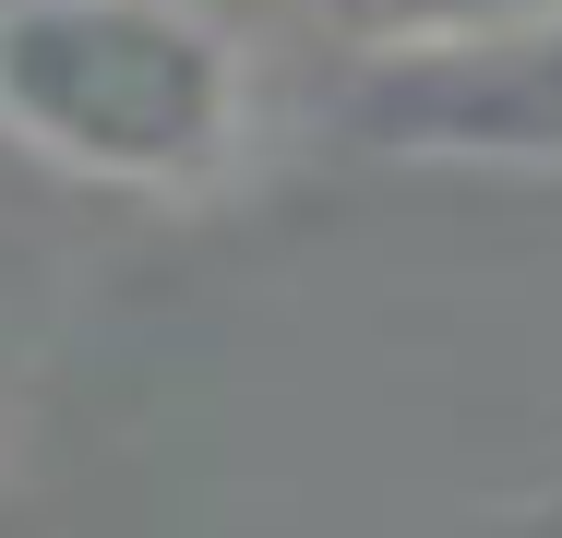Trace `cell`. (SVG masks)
Returning a JSON list of instances; mask_svg holds the SVG:
<instances>
[{
	"instance_id": "cell-3",
	"label": "cell",
	"mask_w": 562,
	"mask_h": 538,
	"mask_svg": "<svg viewBox=\"0 0 562 538\" xmlns=\"http://www.w3.org/2000/svg\"><path fill=\"white\" fill-rule=\"evenodd\" d=\"M324 24H336L359 60H383V48H454V36H503V24H539L562 0H312Z\"/></svg>"
},
{
	"instance_id": "cell-4",
	"label": "cell",
	"mask_w": 562,
	"mask_h": 538,
	"mask_svg": "<svg viewBox=\"0 0 562 538\" xmlns=\"http://www.w3.org/2000/svg\"><path fill=\"white\" fill-rule=\"evenodd\" d=\"M12 407H24V347H12V323H0V430H12Z\"/></svg>"
},
{
	"instance_id": "cell-1",
	"label": "cell",
	"mask_w": 562,
	"mask_h": 538,
	"mask_svg": "<svg viewBox=\"0 0 562 538\" xmlns=\"http://www.w3.org/2000/svg\"><path fill=\"white\" fill-rule=\"evenodd\" d=\"M0 144L180 204L251 156V60L204 0H0Z\"/></svg>"
},
{
	"instance_id": "cell-2",
	"label": "cell",
	"mask_w": 562,
	"mask_h": 538,
	"mask_svg": "<svg viewBox=\"0 0 562 538\" xmlns=\"http://www.w3.org/2000/svg\"><path fill=\"white\" fill-rule=\"evenodd\" d=\"M347 132L407 168H562V12L359 60Z\"/></svg>"
}]
</instances>
